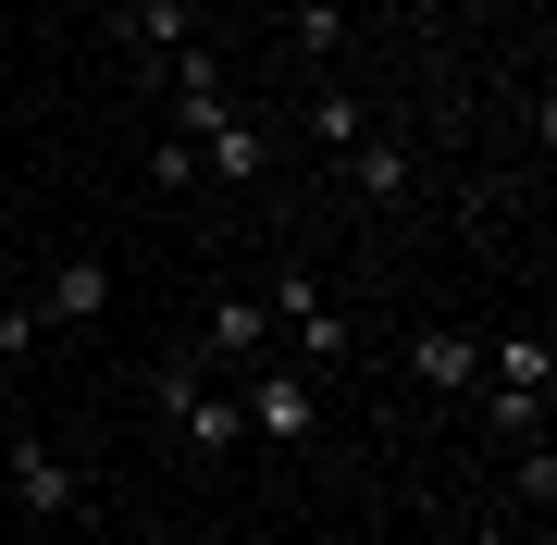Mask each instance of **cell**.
<instances>
[{
    "mask_svg": "<svg viewBox=\"0 0 557 545\" xmlns=\"http://www.w3.org/2000/svg\"><path fill=\"white\" fill-rule=\"evenodd\" d=\"M236 409H248L260 446H310V434H322V384H310V372H248Z\"/></svg>",
    "mask_w": 557,
    "mask_h": 545,
    "instance_id": "4",
    "label": "cell"
},
{
    "mask_svg": "<svg viewBox=\"0 0 557 545\" xmlns=\"http://www.w3.org/2000/svg\"><path fill=\"white\" fill-rule=\"evenodd\" d=\"M285 38H298V50L322 62V50H335V38H347V13H335V0H298V13H285Z\"/></svg>",
    "mask_w": 557,
    "mask_h": 545,
    "instance_id": "13",
    "label": "cell"
},
{
    "mask_svg": "<svg viewBox=\"0 0 557 545\" xmlns=\"http://www.w3.org/2000/svg\"><path fill=\"white\" fill-rule=\"evenodd\" d=\"M520 508H533V521H545V508H557V459H545V434L520 446Z\"/></svg>",
    "mask_w": 557,
    "mask_h": 545,
    "instance_id": "14",
    "label": "cell"
},
{
    "mask_svg": "<svg viewBox=\"0 0 557 545\" xmlns=\"http://www.w3.org/2000/svg\"><path fill=\"white\" fill-rule=\"evenodd\" d=\"M483 422H496V446H533V434H545V384L483 372Z\"/></svg>",
    "mask_w": 557,
    "mask_h": 545,
    "instance_id": "11",
    "label": "cell"
},
{
    "mask_svg": "<svg viewBox=\"0 0 557 545\" xmlns=\"http://www.w3.org/2000/svg\"><path fill=\"white\" fill-rule=\"evenodd\" d=\"M186 149H199V186H211V174H223V186L273 174V124H248V112H211V124H199Z\"/></svg>",
    "mask_w": 557,
    "mask_h": 545,
    "instance_id": "5",
    "label": "cell"
},
{
    "mask_svg": "<svg viewBox=\"0 0 557 545\" xmlns=\"http://www.w3.org/2000/svg\"><path fill=\"white\" fill-rule=\"evenodd\" d=\"M211 360H273V310H260V298H211Z\"/></svg>",
    "mask_w": 557,
    "mask_h": 545,
    "instance_id": "10",
    "label": "cell"
},
{
    "mask_svg": "<svg viewBox=\"0 0 557 545\" xmlns=\"http://www.w3.org/2000/svg\"><path fill=\"white\" fill-rule=\"evenodd\" d=\"M149 397H161V422H174L186 459H236V434H248V409H236V384H211V360H161L149 372Z\"/></svg>",
    "mask_w": 557,
    "mask_h": 545,
    "instance_id": "1",
    "label": "cell"
},
{
    "mask_svg": "<svg viewBox=\"0 0 557 545\" xmlns=\"http://www.w3.org/2000/svg\"><path fill=\"white\" fill-rule=\"evenodd\" d=\"M409 372L434 384V397H471V384H483V335H458V323H434V335H409Z\"/></svg>",
    "mask_w": 557,
    "mask_h": 545,
    "instance_id": "7",
    "label": "cell"
},
{
    "mask_svg": "<svg viewBox=\"0 0 557 545\" xmlns=\"http://www.w3.org/2000/svg\"><path fill=\"white\" fill-rule=\"evenodd\" d=\"M149 186H174V199H186V186H199V149H186V137H161V149H149Z\"/></svg>",
    "mask_w": 557,
    "mask_h": 545,
    "instance_id": "15",
    "label": "cell"
},
{
    "mask_svg": "<svg viewBox=\"0 0 557 545\" xmlns=\"http://www.w3.org/2000/svg\"><path fill=\"white\" fill-rule=\"evenodd\" d=\"M260 310H273V335H298V360H310V372H335V360H347V310L322 298L310 273H273V298H260Z\"/></svg>",
    "mask_w": 557,
    "mask_h": 545,
    "instance_id": "3",
    "label": "cell"
},
{
    "mask_svg": "<svg viewBox=\"0 0 557 545\" xmlns=\"http://www.w3.org/2000/svg\"><path fill=\"white\" fill-rule=\"evenodd\" d=\"M112 38L137 62H174L186 38H199V0H112Z\"/></svg>",
    "mask_w": 557,
    "mask_h": 545,
    "instance_id": "6",
    "label": "cell"
},
{
    "mask_svg": "<svg viewBox=\"0 0 557 545\" xmlns=\"http://www.w3.org/2000/svg\"><path fill=\"white\" fill-rule=\"evenodd\" d=\"M458 545H520V533H508V521H471V533H458Z\"/></svg>",
    "mask_w": 557,
    "mask_h": 545,
    "instance_id": "17",
    "label": "cell"
},
{
    "mask_svg": "<svg viewBox=\"0 0 557 545\" xmlns=\"http://www.w3.org/2000/svg\"><path fill=\"white\" fill-rule=\"evenodd\" d=\"M38 347V323H25V298H0V360H25Z\"/></svg>",
    "mask_w": 557,
    "mask_h": 545,
    "instance_id": "16",
    "label": "cell"
},
{
    "mask_svg": "<svg viewBox=\"0 0 557 545\" xmlns=\"http://www.w3.org/2000/svg\"><path fill=\"white\" fill-rule=\"evenodd\" d=\"M100 310H112V261H100V248H75V261H50V273H38L25 323H38V335H75V323H100Z\"/></svg>",
    "mask_w": 557,
    "mask_h": 545,
    "instance_id": "2",
    "label": "cell"
},
{
    "mask_svg": "<svg viewBox=\"0 0 557 545\" xmlns=\"http://www.w3.org/2000/svg\"><path fill=\"white\" fill-rule=\"evenodd\" d=\"M359 137H372V112H359L347 87H322V100H310V149H322V162H347Z\"/></svg>",
    "mask_w": 557,
    "mask_h": 545,
    "instance_id": "12",
    "label": "cell"
},
{
    "mask_svg": "<svg viewBox=\"0 0 557 545\" xmlns=\"http://www.w3.org/2000/svg\"><path fill=\"white\" fill-rule=\"evenodd\" d=\"M75 496L87 484L50 459V446H13V508H25V521H75Z\"/></svg>",
    "mask_w": 557,
    "mask_h": 545,
    "instance_id": "8",
    "label": "cell"
},
{
    "mask_svg": "<svg viewBox=\"0 0 557 545\" xmlns=\"http://www.w3.org/2000/svg\"><path fill=\"white\" fill-rule=\"evenodd\" d=\"M335 174H347V186H359V199H372V211H384V199H409V149L384 137V124H372V137H359V149H347Z\"/></svg>",
    "mask_w": 557,
    "mask_h": 545,
    "instance_id": "9",
    "label": "cell"
}]
</instances>
